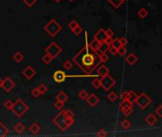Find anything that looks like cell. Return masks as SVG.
<instances>
[{
	"mask_svg": "<svg viewBox=\"0 0 162 137\" xmlns=\"http://www.w3.org/2000/svg\"><path fill=\"white\" fill-rule=\"evenodd\" d=\"M118 94H117L116 91H110L108 94H107V99L109 101L111 102H115L117 99H118Z\"/></svg>",
	"mask_w": 162,
	"mask_h": 137,
	"instance_id": "obj_27",
	"label": "cell"
},
{
	"mask_svg": "<svg viewBox=\"0 0 162 137\" xmlns=\"http://www.w3.org/2000/svg\"><path fill=\"white\" fill-rule=\"evenodd\" d=\"M123 1H124V2H125V1H126V0H123Z\"/></svg>",
	"mask_w": 162,
	"mask_h": 137,
	"instance_id": "obj_54",
	"label": "cell"
},
{
	"mask_svg": "<svg viewBox=\"0 0 162 137\" xmlns=\"http://www.w3.org/2000/svg\"><path fill=\"white\" fill-rule=\"evenodd\" d=\"M98 58H99V62H100V63H106L107 61L109 60V57H108V55H107L105 52L99 54V56H98Z\"/></svg>",
	"mask_w": 162,
	"mask_h": 137,
	"instance_id": "obj_28",
	"label": "cell"
},
{
	"mask_svg": "<svg viewBox=\"0 0 162 137\" xmlns=\"http://www.w3.org/2000/svg\"><path fill=\"white\" fill-rule=\"evenodd\" d=\"M145 121H146V123L148 124L149 126L153 127V126H154L157 123V118L156 117L154 114L150 113L149 115H147V117L145 118Z\"/></svg>",
	"mask_w": 162,
	"mask_h": 137,
	"instance_id": "obj_14",
	"label": "cell"
},
{
	"mask_svg": "<svg viewBox=\"0 0 162 137\" xmlns=\"http://www.w3.org/2000/svg\"><path fill=\"white\" fill-rule=\"evenodd\" d=\"M13 104V101H10V99H8V100H6V101L4 102V107H5V108H6L7 109L10 110V109H12Z\"/></svg>",
	"mask_w": 162,
	"mask_h": 137,
	"instance_id": "obj_38",
	"label": "cell"
},
{
	"mask_svg": "<svg viewBox=\"0 0 162 137\" xmlns=\"http://www.w3.org/2000/svg\"><path fill=\"white\" fill-rule=\"evenodd\" d=\"M52 60H53V58H52L50 54H47V53H46V54L42 57V61L44 62V64H46V65L50 64L52 62Z\"/></svg>",
	"mask_w": 162,
	"mask_h": 137,
	"instance_id": "obj_29",
	"label": "cell"
},
{
	"mask_svg": "<svg viewBox=\"0 0 162 137\" xmlns=\"http://www.w3.org/2000/svg\"><path fill=\"white\" fill-rule=\"evenodd\" d=\"M100 45H101V42H99L96 39H93L91 42H89V43H88V48H89V49H91L93 52L97 53L98 49H99Z\"/></svg>",
	"mask_w": 162,
	"mask_h": 137,
	"instance_id": "obj_13",
	"label": "cell"
},
{
	"mask_svg": "<svg viewBox=\"0 0 162 137\" xmlns=\"http://www.w3.org/2000/svg\"><path fill=\"white\" fill-rule=\"evenodd\" d=\"M37 89H38V90H39V93H40L41 95L46 94L47 91V87L45 85V84H40V85L37 87Z\"/></svg>",
	"mask_w": 162,
	"mask_h": 137,
	"instance_id": "obj_30",
	"label": "cell"
},
{
	"mask_svg": "<svg viewBox=\"0 0 162 137\" xmlns=\"http://www.w3.org/2000/svg\"><path fill=\"white\" fill-rule=\"evenodd\" d=\"M62 51H63V49L60 47L56 42H51V43L45 49V52L50 54L52 58H56V57L62 52Z\"/></svg>",
	"mask_w": 162,
	"mask_h": 137,
	"instance_id": "obj_5",
	"label": "cell"
},
{
	"mask_svg": "<svg viewBox=\"0 0 162 137\" xmlns=\"http://www.w3.org/2000/svg\"><path fill=\"white\" fill-rule=\"evenodd\" d=\"M72 32H73V33L75 34V35H80V34L82 32V28L80 26V25H78L77 27H75V28L72 30Z\"/></svg>",
	"mask_w": 162,
	"mask_h": 137,
	"instance_id": "obj_34",
	"label": "cell"
},
{
	"mask_svg": "<svg viewBox=\"0 0 162 137\" xmlns=\"http://www.w3.org/2000/svg\"><path fill=\"white\" fill-rule=\"evenodd\" d=\"M85 101H86V103H87V104H88L90 107H92V108H94V107H96L98 104H99L100 99H99V97H98L96 94L91 93V94H88V96L86 97Z\"/></svg>",
	"mask_w": 162,
	"mask_h": 137,
	"instance_id": "obj_10",
	"label": "cell"
},
{
	"mask_svg": "<svg viewBox=\"0 0 162 137\" xmlns=\"http://www.w3.org/2000/svg\"><path fill=\"white\" fill-rule=\"evenodd\" d=\"M14 86H15V83H14L10 77H6L4 79V81H3L2 88L4 89L6 93H10V91L14 88Z\"/></svg>",
	"mask_w": 162,
	"mask_h": 137,
	"instance_id": "obj_9",
	"label": "cell"
},
{
	"mask_svg": "<svg viewBox=\"0 0 162 137\" xmlns=\"http://www.w3.org/2000/svg\"><path fill=\"white\" fill-rule=\"evenodd\" d=\"M106 38H107V36H106V33H105V30H103V29H100L95 33V35H94V39L98 40L99 42H101H101H104Z\"/></svg>",
	"mask_w": 162,
	"mask_h": 137,
	"instance_id": "obj_12",
	"label": "cell"
},
{
	"mask_svg": "<svg viewBox=\"0 0 162 137\" xmlns=\"http://www.w3.org/2000/svg\"><path fill=\"white\" fill-rule=\"evenodd\" d=\"M107 1L110 3L115 9H119V8L124 3L123 0H107Z\"/></svg>",
	"mask_w": 162,
	"mask_h": 137,
	"instance_id": "obj_23",
	"label": "cell"
},
{
	"mask_svg": "<svg viewBox=\"0 0 162 137\" xmlns=\"http://www.w3.org/2000/svg\"><path fill=\"white\" fill-rule=\"evenodd\" d=\"M29 131H31L33 135H36V134H38L39 131H41V128H40V126L37 124V123H32L31 126H29Z\"/></svg>",
	"mask_w": 162,
	"mask_h": 137,
	"instance_id": "obj_18",
	"label": "cell"
},
{
	"mask_svg": "<svg viewBox=\"0 0 162 137\" xmlns=\"http://www.w3.org/2000/svg\"><path fill=\"white\" fill-rule=\"evenodd\" d=\"M126 48L124 47V46H122V47H119V49H118V54L119 55V56H124V54H125L126 53Z\"/></svg>",
	"mask_w": 162,
	"mask_h": 137,
	"instance_id": "obj_37",
	"label": "cell"
},
{
	"mask_svg": "<svg viewBox=\"0 0 162 137\" xmlns=\"http://www.w3.org/2000/svg\"><path fill=\"white\" fill-rule=\"evenodd\" d=\"M138 98V94L135 93L134 90H129L127 91V96H126V100H128L129 102H131L132 104L135 103V100Z\"/></svg>",
	"mask_w": 162,
	"mask_h": 137,
	"instance_id": "obj_16",
	"label": "cell"
},
{
	"mask_svg": "<svg viewBox=\"0 0 162 137\" xmlns=\"http://www.w3.org/2000/svg\"><path fill=\"white\" fill-rule=\"evenodd\" d=\"M87 96H88V93L84 90H82L80 93H79V97H80L82 100H85Z\"/></svg>",
	"mask_w": 162,
	"mask_h": 137,
	"instance_id": "obj_35",
	"label": "cell"
},
{
	"mask_svg": "<svg viewBox=\"0 0 162 137\" xmlns=\"http://www.w3.org/2000/svg\"><path fill=\"white\" fill-rule=\"evenodd\" d=\"M29 106L26 104V103L22 100V99H17L13 104L12 107V112L15 114L18 118H21L29 110Z\"/></svg>",
	"mask_w": 162,
	"mask_h": 137,
	"instance_id": "obj_3",
	"label": "cell"
},
{
	"mask_svg": "<svg viewBox=\"0 0 162 137\" xmlns=\"http://www.w3.org/2000/svg\"><path fill=\"white\" fill-rule=\"evenodd\" d=\"M112 46H114L115 48H117V49H118L119 47H122V45H120L119 39H113V43H112Z\"/></svg>",
	"mask_w": 162,
	"mask_h": 137,
	"instance_id": "obj_45",
	"label": "cell"
},
{
	"mask_svg": "<svg viewBox=\"0 0 162 137\" xmlns=\"http://www.w3.org/2000/svg\"><path fill=\"white\" fill-rule=\"evenodd\" d=\"M68 1H69V2H73V1H74V0H68Z\"/></svg>",
	"mask_w": 162,
	"mask_h": 137,
	"instance_id": "obj_53",
	"label": "cell"
},
{
	"mask_svg": "<svg viewBox=\"0 0 162 137\" xmlns=\"http://www.w3.org/2000/svg\"><path fill=\"white\" fill-rule=\"evenodd\" d=\"M138 15L141 19H144V18H146L147 16H148V11H147L145 8H141V9L138 11Z\"/></svg>",
	"mask_w": 162,
	"mask_h": 137,
	"instance_id": "obj_26",
	"label": "cell"
},
{
	"mask_svg": "<svg viewBox=\"0 0 162 137\" xmlns=\"http://www.w3.org/2000/svg\"><path fill=\"white\" fill-rule=\"evenodd\" d=\"M13 129H14V131H15L16 133H18V134H21V133H23L25 131L26 127H25V125L23 123L19 122V123H17L15 126H14Z\"/></svg>",
	"mask_w": 162,
	"mask_h": 137,
	"instance_id": "obj_19",
	"label": "cell"
},
{
	"mask_svg": "<svg viewBox=\"0 0 162 137\" xmlns=\"http://www.w3.org/2000/svg\"><path fill=\"white\" fill-rule=\"evenodd\" d=\"M108 49H109V46L105 43V42H101L100 47H99V49H98V52H97V54H101V53L106 52L108 51Z\"/></svg>",
	"mask_w": 162,
	"mask_h": 137,
	"instance_id": "obj_21",
	"label": "cell"
},
{
	"mask_svg": "<svg viewBox=\"0 0 162 137\" xmlns=\"http://www.w3.org/2000/svg\"><path fill=\"white\" fill-rule=\"evenodd\" d=\"M105 33H106L107 37H113V35H114V32H113V30H110V29H108V30H105Z\"/></svg>",
	"mask_w": 162,
	"mask_h": 137,
	"instance_id": "obj_47",
	"label": "cell"
},
{
	"mask_svg": "<svg viewBox=\"0 0 162 137\" xmlns=\"http://www.w3.org/2000/svg\"><path fill=\"white\" fill-rule=\"evenodd\" d=\"M56 99L59 101H62L64 103H66L67 100H68V95H67L65 91H60V93L57 94V96H56Z\"/></svg>",
	"mask_w": 162,
	"mask_h": 137,
	"instance_id": "obj_20",
	"label": "cell"
},
{
	"mask_svg": "<svg viewBox=\"0 0 162 137\" xmlns=\"http://www.w3.org/2000/svg\"><path fill=\"white\" fill-rule=\"evenodd\" d=\"M23 1H24V3H25L26 5H27L29 8H31V7H32V6L35 5L36 2H37V0H23Z\"/></svg>",
	"mask_w": 162,
	"mask_h": 137,
	"instance_id": "obj_39",
	"label": "cell"
},
{
	"mask_svg": "<svg viewBox=\"0 0 162 137\" xmlns=\"http://www.w3.org/2000/svg\"><path fill=\"white\" fill-rule=\"evenodd\" d=\"M53 79L55 82L57 83H63L65 82V80L66 79V72H64L63 71H57L54 72L53 74Z\"/></svg>",
	"mask_w": 162,
	"mask_h": 137,
	"instance_id": "obj_11",
	"label": "cell"
},
{
	"mask_svg": "<svg viewBox=\"0 0 162 137\" xmlns=\"http://www.w3.org/2000/svg\"><path fill=\"white\" fill-rule=\"evenodd\" d=\"M122 128L123 129H129L131 128V123H130V121L129 120H123L122 122Z\"/></svg>",
	"mask_w": 162,
	"mask_h": 137,
	"instance_id": "obj_33",
	"label": "cell"
},
{
	"mask_svg": "<svg viewBox=\"0 0 162 137\" xmlns=\"http://www.w3.org/2000/svg\"><path fill=\"white\" fill-rule=\"evenodd\" d=\"M22 74H23V76L27 80H31V79H32L35 76L36 71L31 66H28V67H26L23 70V71H22Z\"/></svg>",
	"mask_w": 162,
	"mask_h": 137,
	"instance_id": "obj_8",
	"label": "cell"
},
{
	"mask_svg": "<svg viewBox=\"0 0 162 137\" xmlns=\"http://www.w3.org/2000/svg\"><path fill=\"white\" fill-rule=\"evenodd\" d=\"M126 62L130 65V66H134V65L138 62V57L135 53H130L126 56Z\"/></svg>",
	"mask_w": 162,
	"mask_h": 137,
	"instance_id": "obj_15",
	"label": "cell"
},
{
	"mask_svg": "<svg viewBox=\"0 0 162 137\" xmlns=\"http://www.w3.org/2000/svg\"><path fill=\"white\" fill-rule=\"evenodd\" d=\"M97 53L89 52L88 48V42H87V32H85V45L82 47V49L76 55L73 57L72 62H74L81 70L86 74H90V72L93 71L96 68H98V65L100 62L95 63L97 59Z\"/></svg>",
	"mask_w": 162,
	"mask_h": 137,
	"instance_id": "obj_1",
	"label": "cell"
},
{
	"mask_svg": "<svg viewBox=\"0 0 162 137\" xmlns=\"http://www.w3.org/2000/svg\"><path fill=\"white\" fill-rule=\"evenodd\" d=\"M115 84H116V80L109 74L103 76L101 79V87L103 88L105 91L110 90L112 88L115 86Z\"/></svg>",
	"mask_w": 162,
	"mask_h": 137,
	"instance_id": "obj_6",
	"label": "cell"
},
{
	"mask_svg": "<svg viewBox=\"0 0 162 137\" xmlns=\"http://www.w3.org/2000/svg\"><path fill=\"white\" fill-rule=\"evenodd\" d=\"M54 1H55L56 3H59V2H61V0H54Z\"/></svg>",
	"mask_w": 162,
	"mask_h": 137,
	"instance_id": "obj_52",
	"label": "cell"
},
{
	"mask_svg": "<svg viewBox=\"0 0 162 137\" xmlns=\"http://www.w3.org/2000/svg\"><path fill=\"white\" fill-rule=\"evenodd\" d=\"M119 109L125 116H129L130 114L134 112L133 107H125V108H122V109Z\"/></svg>",
	"mask_w": 162,
	"mask_h": 137,
	"instance_id": "obj_25",
	"label": "cell"
},
{
	"mask_svg": "<svg viewBox=\"0 0 162 137\" xmlns=\"http://www.w3.org/2000/svg\"><path fill=\"white\" fill-rule=\"evenodd\" d=\"M53 123L61 129L62 131H66L69 127L74 124V118L68 117L65 110H62L53 118Z\"/></svg>",
	"mask_w": 162,
	"mask_h": 137,
	"instance_id": "obj_2",
	"label": "cell"
},
{
	"mask_svg": "<svg viewBox=\"0 0 162 137\" xmlns=\"http://www.w3.org/2000/svg\"><path fill=\"white\" fill-rule=\"evenodd\" d=\"M109 52L111 53L112 55H117L118 54V49H117V48H115L114 46H109V49H108Z\"/></svg>",
	"mask_w": 162,
	"mask_h": 137,
	"instance_id": "obj_40",
	"label": "cell"
},
{
	"mask_svg": "<svg viewBox=\"0 0 162 137\" xmlns=\"http://www.w3.org/2000/svg\"><path fill=\"white\" fill-rule=\"evenodd\" d=\"M63 67H64V68H66V70H71V68H73L72 61L66 60L65 62H64V64H63Z\"/></svg>",
	"mask_w": 162,
	"mask_h": 137,
	"instance_id": "obj_32",
	"label": "cell"
},
{
	"mask_svg": "<svg viewBox=\"0 0 162 137\" xmlns=\"http://www.w3.org/2000/svg\"><path fill=\"white\" fill-rule=\"evenodd\" d=\"M91 86L94 88V89H100L101 88V79L99 78H94V80L91 82Z\"/></svg>",
	"mask_w": 162,
	"mask_h": 137,
	"instance_id": "obj_31",
	"label": "cell"
},
{
	"mask_svg": "<svg viewBox=\"0 0 162 137\" xmlns=\"http://www.w3.org/2000/svg\"><path fill=\"white\" fill-rule=\"evenodd\" d=\"M156 113L158 115V117H162V106L161 105L157 107V109H156Z\"/></svg>",
	"mask_w": 162,
	"mask_h": 137,
	"instance_id": "obj_46",
	"label": "cell"
},
{
	"mask_svg": "<svg viewBox=\"0 0 162 137\" xmlns=\"http://www.w3.org/2000/svg\"><path fill=\"white\" fill-rule=\"evenodd\" d=\"M119 41L120 45L124 46V47H126V45L128 44V40H127V38H125V37H120V38H119Z\"/></svg>",
	"mask_w": 162,
	"mask_h": 137,
	"instance_id": "obj_42",
	"label": "cell"
},
{
	"mask_svg": "<svg viewBox=\"0 0 162 137\" xmlns=\"http://www.w3.org/2000/svg\"><path fill=\"white\" fill-rule=\"evenodd\" d=\"M13 58L14 61H15V62L20 63L21 61L24 59V55H23V53H22L21 52H16L13 54Z\"/></svg>",
	"mask_w": 162,
	"mask_h": 137,
	"instance_id": "obj_24",
	"label": "cell"
},
{
	"mask_svg": "<svg viewBox=\"0 0 162 137\" xmlns=\"http://www.w3.org/2000/svg\"><path fill=\"white\" fill-rule=\"evenodd\" d=\"M106 135H107V132L105 131L103 129H101L100 131H98V133H97V136H100V137H104Z\"/></svg>",
	"mask_w": 162,
	"mask_h": 137,
	"instance_id": "obj_44",
	"label": "cell"
},
{
	"mask_svg": "<svg viewBox=\"0 0 162 137\" xmlns=\"http://www.w3.org/2000/svg\"><path fill=\"white\" fill-rule=\"evenodd\" d=\"M65 112L66 113V115L68 117H71V118H74V113L73 112H71L70 109H65Z\"/></svg>",
	"mask_w": 162,
	"mask_h": 137,
	"instance_id": "obj_48",
	"label": "cell"
},
{
	"mask_svg": "<svg viewBox=\"0 0 162 137\" xmlns=\"http://www.w3.org/2000/svg\"><path fill=\"white\" fill-rule=\"evenodd\" d=\"M127 96V91H123L122 93V100H124V99H126Z\"/></svg>",
	"mask_w": 162,
	"mask_h": 137,
	"instance_id": "obj_50",
	"label": "cell"
},
{
	"mask_svg": "<svg viewBox=\"0 0 162 137\" xmlns=\"http://www.w3.org/2000/svg\"><path fill=\"white\" fill-rule=\"evenodd\" d=\"M79 24H78V22L76 21V20H75V19H73V20L72 21H70L69 23H68V28L71 30H72L74 28H75V27H77Z\"/></svg>",
	"mask_w": 162,
	"mask_h": 137,
	"instance_id": "obj_41",
	"label": "cell"
},
{
	"mask_svg": "<svg viewBox=\"0 0 162 137\" xmlns=\"http://www.w3.org/2000/svg\"><path fill=\"white\" fill-rule=\"evenodd\" d=\"M105 43H106L108 46H111L112 43H113V39H112V37H107L106 39H105Z\"/></svg>",
	"mask_w": 162,
	"mask_h": 137,
	"instance_id": "obj_49",
	"label": "cell"
},
{
	"mask_svg": "<svg viewBox=\"0 0 162 137\" xmlns=\"http://www.w3.org/2000/svg\"><path fill=\"white\" fill-rule=\"evenodd\" d=\"M3 81H4V79L0 78V88H2V85H3Z\"/></svg>",
	"mask_w": 162,
	"mask_h": 137,
	"instance_id": "obj_51",
	"label": "cell"
},
{
	"mask_svg": "<svg viewBox=\"0 0 162 137\" xmlns=\"http://www.w3.org/2000/svg\"><path fill=\"white\" fill-rule=\"evenodd\" d=\"M97 74L100 75V76H104L106 74H109V70L108 68L106 66H104V65H101V66H100L99 68H97Z\"/></svg>",
	"mask_w": 162,
	"mask_h": 137,
	"instance_id": "obj_17",
	"label": "cell"
},
{
	"mask_svg": "<svg viewBox=\"0 0 162 137\" xmlns=\"http://www.w3.org/2000/svg\"><path fill=\"white\" fill-rule=\"evenodd\" d=\"M151 102H152L151 98L145 93H142L139 95H138V98L135 100V103H137L138 106L141 109H145L146 108H148L151 104Z\"/></svg>",
	"mask_w": 162,
	"mask_h": 137,
	"instance_id": "obj_7",
	"label": "cell"
},
{
	"mask_svg": "<svg viewBox=\"0 0 162 137\" xmlns=\"http://www.w3.org/2000/svg\"><path fill=\"white\" fill-rule=\"evenodd\" d=\"M8 133H9L8 128H7L3 123L0 122V137H4L6 135H8Z\"/></svg>",
	"mask_w": 162,
	"mask_h": 137,
	"instance_id": "obj_22",
	"label": "cell"
},
{
	"mask_svg": "<svg viewBox=\"0 0 162 137\" xmlns=\"http://www.w3.org/2000/svg\"><path fill=\"white\" fill-rule=\"evenodd\" d=\"M54 107L57 109H64V107H65V103L64 102H62V101H59V100H57L55 102V104H54Z\"/></svg>",
	"mask_w": 162,
	"mask_h": 137,
	"instance_id": "obj_36",
	"label": "cell"
},
{
	"mask_svg": "<svg viewBox=\"0 0 162 137\" xmlns=\"http://www.w3.org/2000/svg\"><path fill=\"white\" fill-rule=\"evenodd\" d=\"M31 95L33 97H35V98H37V97H39L40 96V93H39V90H38V89H37V88H35V89H33L32 90H31Z\"/></svg>",
	"mask_w": 162,
	"mask_h": 137,
	"instance_id": "obj_43",
	"label": "cell"
},
{
	"mask_svg": "<svg viewBox=\"0 0 162 137\" xmlns=\"http://www.w3.org/2000/svg\"><path fill=\"white\" fill-rule=\"evenodd\" d=\"M44 30H45V32L50 34L51 37H55L60 32H61L62 26L60 25L55 19H51L47 24L45 25Z\"/></svg>",
	"mask_w": 162,
	"mask_h": 137,
	"instance_id": "obj_4",
	"label": "cell"
}]
</instances>
